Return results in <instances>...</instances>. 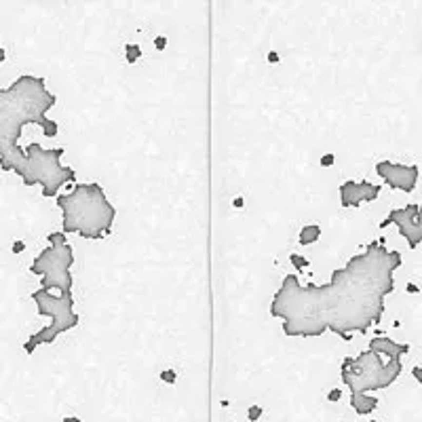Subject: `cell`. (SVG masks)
Instances as JSON below:
<instances>
[{"mask_svg":"<svg viewBox=\"0 0 422 422\" xmlns=\"http://www.w3.org/2000/svg\"><path fill=\"white\" fill-rule=\"evenodd\" d=\"M401 264V251L374 241L331 272L325 285H302L296 274H285L270 300V315L283 321L287 338H319L331 331L348 342L353 334H367L382 321L384 300L395 291V270Z\"/></svg>","mask_w":422,"mask_h":422,"instance_id":"1","label":"cell"},{"mask_svg":"<svg viewBox=\"0 0 422 422\" xmlns=\"http://www.w3.org/2000/svg\"><path fill=\"white\" fill-rule=\"evenodd\" d=\"M55 104L57 95L49 91L47 80L40 76L23 74L0 89V154L19 146L25 125H38L47 137H57L59 125L47 118Z\"/></svg>","mask_w":422,"mask_h":422,"instance_id":"2","label":"cell"},{"mask_svg":"<svg viewBox=\"0 0 422 422\" xmlns=\"http://www.w3.org/2000/svg\"><path fill=\"white\" fill-rule=\"evenodd\" d=\"M57 207L63 215L61 232L80 234L91 241L106 239L116 220V207L95 182L74 184L72 192L57 196Z\"/></svg>","mask_w":422,"mask_h":422,"instance_id":"3","label":"cell"},{"mask_svg":"<svg viewBox=\"0 0 422 422\" xmlns=\"http://www.w3.org/2000/svg\"><path fill=\"white\" fill-rule=\"evenodd\" d=\"M63 148H42L38 142L28 144L25 148L15 146L13 150L0 154L2 171H13L21 177L23 186H42V196H57L63 184H74L76 171L63 167Z\"/></svg>","mask_w":422,"mask_h":422,"instance_id":"4","label":"cell"},{"mask_svg":"<svg viewBox=\"0 0 422 422\" xmlns=\"http://www.w3.org/2000/svg\"><path fill=\"white\" fill-rule=\"evenodd\" d=\"M403 372L401 359L382 361V355L374 350H363L357 357H346L340 365L342 382L350 393H374L395 384V380Z\"/></svg>","mask_w":422,"mask_h":422,"instance_id":"5","label":"cell"},{"mask_svg":"<svg viewBox=\"0 0 422 422\" xmlns=\"http://www.w3.org/2000/svg\"><path fill=\"white\" fill-rule=\"evenodd\" d=\"M32 300L36 304V312L40 317H51V325L42 327L40 331L32 334L28 340L23 342V350L28 355H34V350L42 344L55 342V338L63 334V331L74 329L80 323V317L74 310V298L72 291L61 293V296H53L47 289H36L32 291Z\"/></svg>","mask_w":422,"mask_h":422,"instance_id":"6","label":"cell"},{"mask_svg":"<svg viewBox=\"0 0 422 422\" xmlns=\"http://www.w3.org/2000/svg\"><path fill=\"white\" fill-rule=\"evenodd\" d=\"M49 247L42 249L30 264V272L40 277V289L51 291L57 287L61 293L72 291L74 279L70 268L74 264V249L66 239V232H51Z\"/></svg>","mask_w":422,"mask_h":422,"instance_id":"7","label":"cell"},{"mask_svg":"<svg viewBox=\"0 0 422 422\" xmlns=\"http://www.w3.org/2000/svg\"><path fill=\"white\" fill-rule=\"evenodd\" d=\"M388 224H395L399 228L410 249L422 245V203H410L405 207L388 211L386 220L380 222V228H386Z\"/></svg>","mask_w":422,"mask_h":422,"instance_id":"8","label":"cell"},{"mask_svg":"<svg viewBox=\"0 0 422 422\" xmlns=\"http://www.w3.org/2000/svg\"><path fill=\"white\" fill-rule=\"evenodd\" d=\"M376 173L382 177V182L393 190L401 192H414L420 177L418 165H399L391 161H380L376 163Z\"/></svg>","mask_w":422,"mask_h":422,"instance_id":"9","label":"cell"},{"mask_svg":"<svg viewBox=\"0 0 422 422\" xmlns=\"http://www.w3.org/2000/svg\"><path fill=\"white\" fill-rule=\"evenodd\" d=\"M382 186H376V184L363 180V182H355L348 180L344 182L342 186H338V192H340V205L344 209L348 207H359L363 203H374L380 196Z\"/></svg>","mask_w":422,"mask_h":422,"instance_id":"10","label":"cell"},{"mask_svg":"<svg viewBox=\"0 0 422 422\" xmlns=\"http://www.w3.org/2000/svg\"><path fill=\"white\" fill-rule=\"evenodd\" d=\"M367 348L374 350V353H378V355L388 357V359H401V355L410 353V344H399V342H395L393 338H386V336L372 338Z\"/></svg>","mask_w":422,"mask_h":422,"instance_id":"11","label":"cell"},{"mask_svg":"<svg viewBox=\"0 0 422 422\" xmlns=\"http://www.w3.org/2000/svg\"><path fill=\"white\" fill-rule=\"evenodd\" d=\"M378 405H380V401H378V397H374V395L350 393V407H353L355 414H359V416H367V414H372Z\"/></svg>","mask_w":422,"mask_h":422,"instance_id":"12","label":"cell"},{"mask_svg":"<svg viewBox=\"0 0 422 422\" xmlns=\"http://www.w3.org/2000/svg\"><path fill=\"white\" fill-rule=\"evenodd\" d=\"M319 236H321V228L317 226V224H308V226H304L300 230V245H312V243L319 241Z\"/></svg>","mask_w":422,"mask_h":422,"instance_id":"13","label":"cell"},{"mask_svg":"<svg viewBox=\"0 0 422 422\" xmlns=\"http://www.w3.org/2000/svg\"><path fill=\"white\" fill-rule=\"evenodd\" d=\"M125 51H127L125 59H127V63H131V66L139 59V57H142V49H139V44L129 42V44H125Z\"/></svg>","mask_w":422,"mask_h":422,"instance_id":"14","label":"cell"},{"mask_svg":"<svg viewBox=\"0 0 422 422\" xmlns=\"http://www.w3.org/2000/svg\"><path fill=\"white\" fill-rule=\"evenodd\" d=\"M289 262L293 264V268H296V270H304V268L310 264L308 260L302 258V255H298V253H291V255H289Z\"/></svg>","mask_w":422,"mask_h":422,"instance_id":"15","label":"cell"},{"mask_svg":"<svg viewBox=\"0 0 422 422\" xmlns=\"http://www.w3.org/2000/svg\"><path fill=\"white\" fill-rule=\"evenodd\" d=\"M260 416H262V407H260V405H251V407L247 410V418L251 420V422H258Z\"/></svg>","mask_w":422,"mask_h":422,"instance_id":"16","label":"cell"},{"mask_svg":"<svg viewBox=\"0 0 422 422\" xmlns=\"http://www.w3.org/2000/svg\"><path fill=\"white\" fill-rule=\"evenodd\" d=\"M175 378L177 376H175L173 369H165V372H161V380H165V382H171V384H173Z\"/></svg>","mask_w":422,"mask_h":422,"instance_id":"17","label":"cell"},{"mask_svg":"<svg viewBox=\"0 0 422 422\" xmlns=\"http://www.w3.org/2000/svg\"><path fill=\"white\" fill-rule=\"evenodd\" d=\"M340 397H342V391H340V388H334V391H329V395H327L329 401H340Z\"/></svg>","mask_w":422,"mask_h":422,"instance_id":"18","label":"cell"},{"mask_svg":"<svg viewBox=\"0 0 422 422\" xmlns=\"http://www.w3.org/2000/svg\"><path fill=\"white\" fill-rule=\"evenodd\" d=\"M412 376H414V378H416V380L420 382V384H422V367H420V365H416V367L412 369Z\"/></svg>","mask_w":422,"mask_h":422,"instance_id":"19","label":"cell"},{"mask_svg":"<svg viewBox=\"0 0 422 422\" xmlns=\"http://www.w3.org/2000/svg\"><path fill=\"white\" fill-rule=\"evenodd\" d=\"M154 44H156V49H165V44H167V38H165V36H158L156 40H154Z\"/></svg>","mask_w":422,"mask_h":422,"instance_id":"20","label":"cell"},{"mask_svg":"<svg viewBox=\"0 0 422 422\" xmlns=\"http://www.w3.org/2000/svg\"><path fill=\"white\" fill-rule=\"evenodd\" d=\"M331 163H334V154H325V156L321 158V165H323V167H327V165H331Z\"/></svg>","mask_w":422,"mask_h":422,"instance_id":"21","label":"cell"},{"mask_svg":"<svg viewBox=\"0 0 422 422\" xmlns=\"http://www.w3.org/2000/svg\"><path fill=\"white\" fill-rule=\"evenodd\" d=\"M61 422H82L80 418H76V416H68V418H63Z\"/></svg>","mask_w":422,"mask_h":422,"instance_id":"22","label":"cell"},{"mask_svg":"<svg viewBox=\"0 0 422 422\" xmlns=\"http://www.w3.org/2000/svg\"><path fill=\"white\" fill-rule=\"evenodd\" d=\"M268 61H279V55L277 53H270V55H268Z\"/></svg>","mask_w":422,"mask_h":422,"instance_id":"23","label":"cell"},{"mask_svg":"<svg viewBox=\"0 0 422 422\" xmlns=\"http://www.w3.org/2000/svg\"><path fill=\"white\" fill-rule=\"evenodd\" d=\"M13 249H15V251H21V249H23V243H15V245H13Z\"/></svg>","mask_w":422,"mask_h":422,"instance_id":"24","label":"cell"},{"mask_svg":"<svg viewBox=\"0 0 422 422\" xmlns=\"http://www.w3.org/2000/svg\"><path fill=\"white\" fill-rule=\"evenodd\" d=\"M407 291H412V293H416V291H418V287H416V285H407Z\"/></svg>","mask_w":422,"mask_h":422,"instance_id":"25","label":"cell"},{"mask_svg":"<svg viewBox=\"0 0 422 422\" xmlns=\"http://www.w3.org/2000/svg\"><path fill=\"white\" fill-rule=\"evenodd\" d=\"M234 207H243V201L241 199H234Z\"/></svg>","mask_w":422,"mask_h":422,"instance_id":"26","label":"cell"}]
</instances>
